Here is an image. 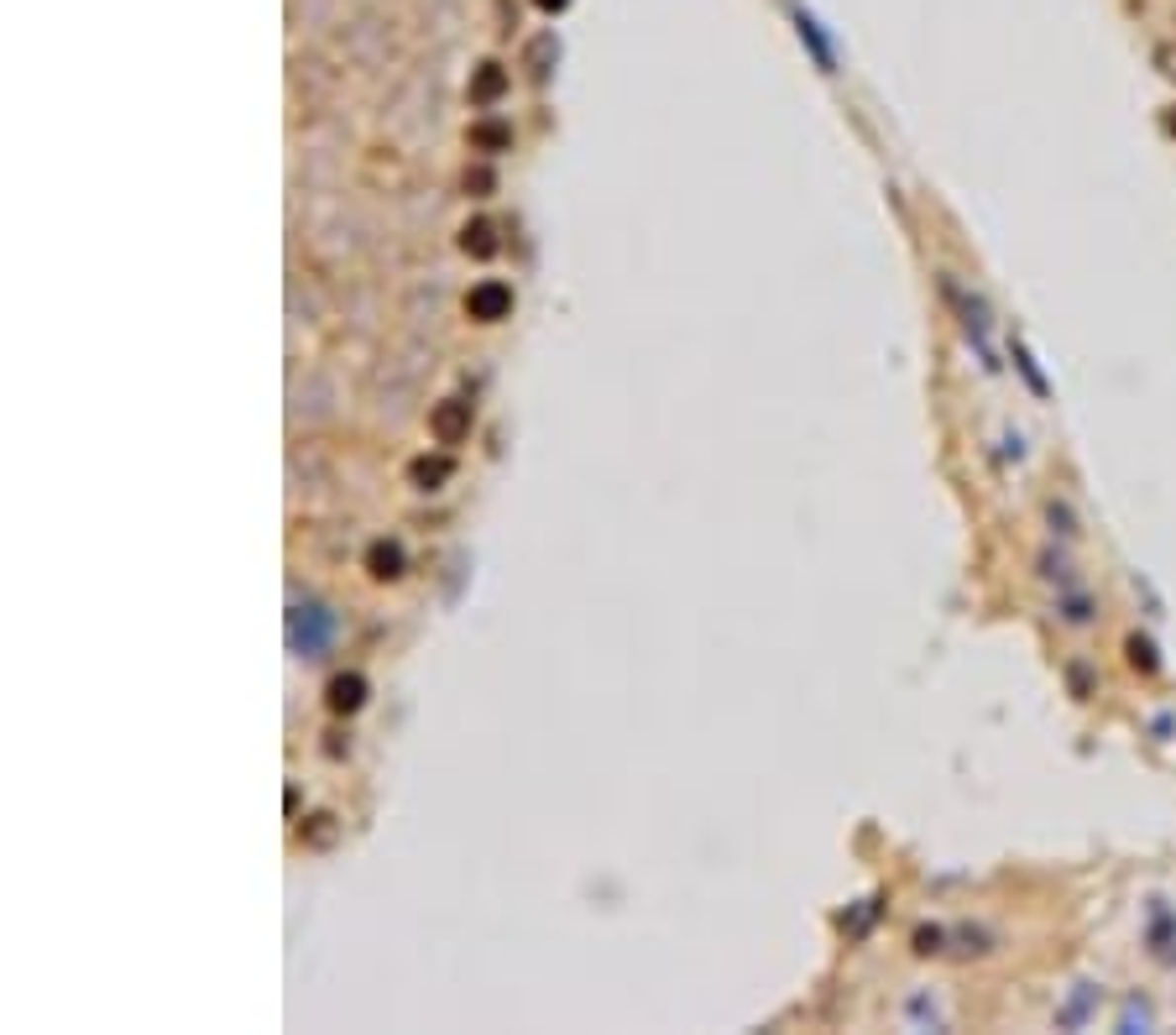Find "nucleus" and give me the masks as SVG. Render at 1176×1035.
Returning <instances> with one entry per match:
<instances>
[{
    "mask_svg": "<svg viewBox=\"0 0 1176 1035\" xmlns=\"http://www.w3.org/2000/svg\"><path fill=\"white\" fill-rule=\"evenodd\" d=\"M461 246H466L471 256H492V251H498V235H492L487 220H471L466 235H461Z\"/></svg>",
    "mask_w": 1176,
    "mask_h": 1035,
    "instance_id": "6",
    "label": "nucleus"
},
{
    "mask_svg": "<svg viewBox=\"0 0 1176 1035\" xmlns=\"http://www.w3.org/2000/svg\"><path fill=\"white\" fill-rule=\"evenodd\" d=\"M1130 659L1140 664V670H1155V654H1150V643H1145V638H1130Z\"/></svg>",
    "mask_w": 1176,
    "mask_h": 1035,
    "instance_id": "9",
    "label": "nucleus"
},
{
    "mask_svg": "<svg viewBox=\"0 0 1176 1035\" xmlns=\"http://www.w3.org/2000/svg\"><path fill=\"white\" fill-rule=\"evenodd\" d=\"M309 842H315V847H329V842H335V821H329V816H315V826H309Z\"/></svg>",
    "mask_w": 1176,
    "mask_h": 1035,
    "instance_id": "7",
    "label": "nucleus"
},
{
    "mask_svg": "<svg viewBox=\"0 0 1176 1035\" xmlns=\"http://www.w3.org/2000/svg\"><path fill=\"white\" fill-rule=\"evenodd\" d=\"M429 434L439 439V445H461V439L471 434V403L445 398V403L429 414Z\"/></svg>",
    "mask_w": 1176,
    "mask_h": 1035,
    "instance_id": "1",
    "label": "nucleus"
},
{
    "mask_svg": "<svg viewBox=\"0 0 1176 1035\" xmlns=\"http://www.w3.org/2000/svg\"><path fill=\"white\" fill-rule=\"evenodd\" d=\"M445 476H450V460L445 455H424V460H413V466H408V482L418 487V492H429V487H439V482H445Z\"/></svg>",
    "mask_w": 1176,
    "mask_h": 1035,
    "instance_id": "5",
    "label": "nucleus"
},
{
    "mask_svg": "<svg viewBox=\"0 0 1176 1035\" xmlns=\"http://www.w3.org/2000/svg\"><path fill=\"white\" fill-rule=\"evenodd\" d=\"M498 89H502V73H498V68H487L482 79H476V100H492Z\"/></svg>",
    "mask_w": 1176,
    "mask_h": 1035,
    "instance_id": "8",
    "label": "nucleus"
},
{
    "mask_svg": "<svg viewBox=\"0 0 1176 1035\" xmlns=\"http://www.w3.org/2000/svg\"><path fill=\"white\" fill-rule=\"evenodd\" d=\"M366 570H372L377 581H393L403 570V549L398 544H372V549H366Z\"/></svg>",
    "mask_w": 1176,
    "mask_h": 1035,
    "instance_id": "4",
    "label": "nucleus"
},
{
    "mask_svg": "<svg viewBox=\"0 0 1176 1035\" xmlns=\"http://www.w3.org/2000/svg\"><path fill=\"white\" fill-rule=\"evenodd\" d=\"M544 6H560V0H544Z\"/></svg>",
    "mask_w": 1176,
    "mask_h": 1035,
    "instance_id": "10",
    "label": "nucleus"
},
{
    "mask_svg": "<svg viewBox=\"0 0 1176 1035\" xmlns=\"http://www.w3.org/2000/svg\"><path fill=\"white\" fill-rule=\"evenodd\" d=\"M361 696H366L361 675H335V680H329V711H356Z\"/></svg>",
    "mask_w": 1176,
    "mask_h": 1035,
    "instance_id": "3",
    "label": "nucleus"
},
{
    "mask_svg": "<svg viewBox=\"0 0 1176 1035\" xmlns=\"http://www.w3.org/2000/svg\"><path fill=\"white\" fill-rule=\"evenodd\" d=\"M466 314H471V320H482V325L507 320V314H512V288L507 283H476L466 293Z\"/></svg>",
    "mask_w": 1176,
    "mask_h": 1035,
    "instance_id": "2",
    "label": "nucleus"
}]
</instances>
